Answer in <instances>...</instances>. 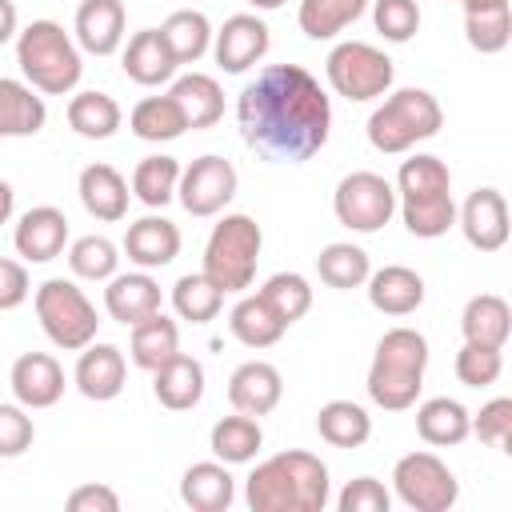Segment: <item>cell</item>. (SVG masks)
<instances>
[{"label": "cell", "instance_id": "6da1fadb", "mask_svg": "<svg viewBox=\"0 0 512 512\" xmlns=\"http://www.w3.org/2000/svg\"><path fill=\"white\" fill-rule=\"evenodd\" d=\"M244 144L268 164L312 160L332 132V104L320 80L300 64H268L236 96Z\"/></svg>", "mask_w": 512, "mask_h": 512}, {"label": "cell", "instance_id": "7a4b0ae2", "mask_svg": "<svg viewBox=\"0 0 512 512\" xmlns=\"http://www.w3.org/2000/svg\"><path fill=\"white\" fill-rule=\"evenodd\" d=\"M244 500L252 512H324L332 500L328 464L304 448L276 452L248 472Z\"/></svg>", "mask_w": 512, "mask_h": 512}, {"label": "cell", "instance_id": "3957f363", "mask_svg": "<svg viewBox=\"0 0 512 512\" xmlns=\"http://www.w3.org/2000/svg\"><path fill=\"white\" fill-rule=\"evenodd\" d=\"M428 368V340L416 328H388L376 340V356L368 368V396L384 412H404L416 404Z\"/></svg>", "mask_w": 512, "mask_h": 512}, {"label": "cell", "instance_id": "277c9868", "mask_svg": "<svg viewBox=\"0 0 512 512\" xmlns=\"http://www.w3.org/2000/svg\"><path fill=\"white\" fill-rule=\"evenodd\" d=\"M16 64L24 80L44 96H68L84 76L80 44L56 20H32L16 32Z\"/></svg>", "mask_w": 512, "mask_h": 512}, {"label": "cell", "instance_id": "5b68a950", "mask_svg": "<svg viewBox=\"0 0 512 512\" xmlns=\"http://www.w3.org/2000/svg\"><path fill=\"white\" fill-rule=\"evenodd\" d=\"M444 124V108L428 88H396L368 116V144L384 156H400L420 140H432Z\"/></svg>", "mask_w": 512, "mask_h": 512}, {"label": "cell", "instance_id": "8992f818", "mask_svg": "<svg viewBox=\"0 0 512 512\" xmlns=\"http://www.w3.org/2000/svg\"><path fill=\"white\" fill-rule=\"evenodd\" d=\"M264 248V232L248 212H228L208 244H204V276L220 288V292H244L256 280V260Z\"/></svg>", "mask_w": 512, "mask_h": 512}, {"label": "cell", "instance_id": "52a82bcc", "mask_svg": "<svg viewBox=\"0 0 512 512\" xmlns=\"http://www.w3.org/2000/svg\"><path fill=\"white\" fill-rule=\"evenodd\" d=\"M36 304V320L44 328V336L64 348V352H80L84 344L96 340V304L84 296V288H76V280L52 276L36 288L32 296Z\"/></svg>", "mask_w": 512, "mask_h": 512}, {"label": "cell", "instance_id": "ba28073f", "mask_svg": "<svg viewBox=\"0 0 512 512\" xmlns=\"http://www.w3.org/2000/svg\"><path fill=\"white\" fill-rule=\"evenodd\" d=\"M324 76H328L336 96H344L352 104H364V100H376V96H384L392 88L396 68H392V60L376 44H368V40H340L328 52V60H324Z\"/></svg>", "mask_w": 512, "mask_h": 512}, {"label": "cell", "instance_id": "9c48e42d", "mask_svg": "<svg viewBox=\"0 0 512 512\" xmlns=\"http://www.w3.org/2000/svg\"><path fill=\"white\" fill-rule=\"evenodd\" d=\"M392 488L412 512H448L460 500V484L436 452L400 456L392 468Z\"/></svg>", "mask_w": 512, "mask_h": 512}, {"label": "cell", "instance_id": "30bf717a", "mask_svg": "<svg viewBox=\"0 0 512 512\" xmlns=\"http://www.w3.org/2000/svg\"><path fill=\"white\" fill-rule=\"evenodd\" d=\"M396 188L380 172H348L332 192V212L352 232H380L396 216Z\"/></svg>", "mask_w": 512, "mask_h": 512}, {"label": "cell", "instance_id": "8fae6325", "mask_svg": "<svg viewBox=\"0 0 512 512\" xmlns=\"http://www.w3.org/2000/svg\"><path fill=\"white\" fill-rule=\"evenodd\" d=\"M176 196L188 216H216L236 196V168L224 156H196L188 168H180Z\"/></svg>", "mask_w": 512, "mask_h": 512}, {"label": "cell", "instance_id": "7c38bea8", "mask_svg": "<svg viewBox=\"0 0 512 512\" xmlns=\"http://www.w3.org/2000/svg\"><path fill=\"white\" fill-rule=\"evenodd\" d=\"M268 44H272L268 24L260 16H252V12H236V16H228L220 24V32H212V56L232 76H240L252 64H260L268 56Z\"/></svg>", "mask_w": 512, "mask_h": 512}, {"label": "cell", "instance_id": "4fadbf2b", "mask_svg": "<svg viewBox=\"0 0 512 512\" xmlns=\"http://www.w3.org/2000/svg\"><path fill=\"white\" fill-rule=\"evenodd\" d=\"M456 224L476 252H500L508 244V204L500 188H476L456 208Z\"/></svg>", "mask_w": 512, "mask_h": 512}, {"label": "cell", "instance_id": "5bb4252c", "mask_svg": "<svg viewBox=\"0 0 512 512\" xmlns=\"http://www.w3.org/2000/svg\"><path fill=\"white\" fill-rule=\"evenodd\" d=\"M12 244L28 264H48L68 244V216L52 204H36L20 216V224L12 232Z\"/></svg>", "mask_w": 512, "mask_h": 512}, {"label": "cell", "instance_id": "9a60e30c", "mask_svg": "<svg viewBox=\"0 0 512 512\" xmlns=\"http://www.w3.org/2000/svg\"><path fill=\"white\" fill-rule=\"evenodd\" d=\"M80 396L104 404V400H116L124 392V380H128V364H124V352L116 344H84L80 348V360H76V372H72Z\"/></svg>", "mask_w": 512, "mask_h": 512}, {"label": "cell", "instance_id": "2e32d148", "mask_svg": "<svg viewBox=\"0 0 512 512\" xmlns=\"http://www.w3.org/2000/svg\"><path fill=\"white\" fill-rule=\"evenodd\" d=\"M284 396V376L276 364L268 360H244L232 376H228V404L244 416H268Z\"/></svg>", "mask_w": 512, "mask_h": 512}, {"label": "cell", "instance_id": "e0dca14e", "mask_svg": "<svg viewBox=\"0 0 512 512\" xmlns=\"http://www.w3.org/2000/svg\"><path fill=\"white\" fill-rule=\"evenodd\" d=\"M8 384L16 392V404L24 408H52L64 396V368L48 352H24L16 356Z\"/></svg>", "mask_w": 512, "mask_h": 512}, {"label": "cell", "instance_id": "ac0fdd59", "mask_svg": "<svg viewBox=\"0 0 512 512\" xmlns=\"http://www.w3.org/2000/svg\"><path fill=\"white\" fill-rule=\"evenodd\" d=\"M124 4L120 0H80L72 32L80 52L88 56H112L124 44Z\"/></svg>", "mask_w": 512, "mask_h": 512}, {"label": "cell", "instance_id": "d6986e66", "mask_svg": "<svg viewBox=\"0 0 512 512\" xmlns=\"http://www.w3.org/2000/svg\"><path fill=\"white\" fill-rule=\"evenodd\" d=\"M368 304L384 316H412L424 304V280L408 264H384L368 272Z\"/></svg>", "mask_w": 512, "mask_h": 512}, {"label": "cell", "instance_id": "ffe728a7", "mask_svg": "<svg viewBox=\"0 0 512 512\" xmlns=\"http://www.w3.org/2000/svg\"><path fill=\"white\" fill-rule=\"evenodd\" d=\"M176 68H180V60L172 56L160 28H140L128 36V48H124V76L128 80L156 88V84H168L176 76Z\"/></svg>", "mask_w": 512, "mask_h": 512}, {"label": "cell", "instance_id": "44dd1931", "mask_svg": "<svg viewBox=\"0 0 512 512\" xmlns=\"http://www.w3.org/2000/svg\"><path fill=\"white\" fill-rule=\"evenodd\" d=\"M124 252L136 268H164L180 256V228L168 216H140L124 232Z\"/></svg>", "mask_w": 512, "mask_h": 512}, {"label": "cell", "instance_id": "7402d4cb", "mask_svg": "<svg viewBox=\"0 0 512 512\" xmlns=\"http://www.w3.org/2000/svg\"><path fill=\"white\" fill-rule=\"evenodd\" d=\"M104 308H108L112 320L132 328V324L148 320L152 312H160V284L144 268L140 272H116V276H108Z\"/></svg>", "mask_w": 512, "mask_h": 512}, {"label": "cell", "instance_id": "603a6c76", "mask_svg": "<svg viewBox=\"0 0 512 512\" xmlns=\"http://www.w3.org/2000/svg\"><path fill=\"white\" fill-rule=\"evenodd\" d=\"M180 500L192 512H228L236 500V480L224 460H200L180 476Z\"/></svg>", "mask_w": 512, "mask_h": 512}, {"label": "cell", "instance_id": "cb8c5ba5", "mask_svg": "<svg viewBox=\"0 0 512 512\" xmlns=\"http://www.w3.org/2000/svg\"><path fill=\"white\" fill-rule=\"evenodd\" d=\"M76 192H80L84 212L104 224H116L128 216V180L112 164H88L76 180Z\"/></svg>", "mask_w": 512, "mask_h": 512}, {"label": "cell", "instance_id": "d4e9b609", "mask_svg": "<svg viewBox=\"0 0 512 512\" xmlns=\"http://www.w3.org/2000/svg\"><path fill=\"white\" fill-rule=\"evenodd\" d=\"M152 392H156V400H160L168 412H188V408H196V404L204 400V368H200V360L176 352L168 364H160V368L152 372Z\"/></svg>", "mask_w": 512, "mask_h": 512}, {"label": "cell", "instance_id": "484cf974", "mask_svg": "<svg viewBox=\"0 0 512 512\" xmlns=\"http://www.w3.org/2000/svg\"><path fill=\"white\" fill-rule=\"evenodd\" d=\"M416 432L432 448H456L472 436V412L452 396H432L416 408Z\"/></svg>", "mask_w": 512, "mask_h": 512}, {"label": "cell", "instance_id": "4316f807", "mask_svg": "<svg viewBox=\"0 0 512 512\" xmlns=\"http://www.w3.org/2000/svg\"><path fill=\"white\" fill-rule=\"evenodd\" d=\"M44 120H48L44 96H36V88L24 80L0 76V140L36 136L44 128Z\"/></svg>", "mask_w": 512, "mask_h": 512}, {"label": "cell", "instance_id": "83f0119b", "mask_svg": "<svg viewBox=\"0 0 512 512\" xmlns=\"http://www.w3.org/2000/svg\"><path fill=\"white\" fill-rule=\"evenodd\" d=\"M460 332L468 344H484V348H504L512 336V308L504 296L496 292H480L464 304L460 316Z\"/></svg>", "mask_w": 512, "mask_h": 512}, {"label": "cell", "instance_id": "f1b7e54d", "mask_svg": "<svg viewBox=\"0 0 512 512\" xmlns=\"http://www.w3.org/2000/svg\"><path fill=\"white\" fill-rule=\"evenodd\" d=\"M168 96L180 104L188 128H212V124H220V116H224V92H220V84H216L212 76H204V72L176 76L172 88H168Z\"/></svg>", "mask_w": 512, "mask_h": 512}, {"label": "cell", "instance_id": "f546056e", "mask_svg": "<svg viewBox=\"0 0 512 512\" xmlns=\"http://www.w3.org/2000/svg\"><path fill=\"white\" fill-rule=\"evenodd\" d=\"M132 364L144 368V372H156L160 364H168L176 352H180V328L176 320H168L164 312H152L148 320L132 324Z\"/></svg>", "mask_w": 512, "mask_h": 512}, {"label": "cell", "instance_id": "4dcf8cb0", "mask_svg": "<svg viewBox=\"0 0 512 512\" xmlns=\"http://www.w3.org/2000/svg\"><path fill=\"white\" fill-rule=\"evenodd\" d=\"M228 328H232V336H236L244 348H272V344L288 332V324L264 304L260 292L236 300V308L228 312Z\"/></svg>", "mask_w": 512, "mask_h": 512}, {"label": "cell", "instance_id": "1f68e13d", "mask_svg": "<svg viewBox=\"0 0 512 512\" xmlns=\"http://www.w3.org/2000/svg\"><path fill=\"white\" fill-rule=\"evenodd\" d=\"M260 444H264L260 420H256V416H244V412L220 416V420L212 424V432H208V448H212V456L224 460V464H248V460H256Z\"/></svg>", "mask_w": 512, "mask_h": 512}, {"label": "cell", "instance_id": "d6a6232c", "mask_svg": "<svg viewBox=\"0 0 512 512\" xmlns=\"http://www.w3.org/2000/svg\"><path fill=\"white\" fill-rule=\"evenodd\" d=\"M316 432L332 448H360L372 436V416L356 400H328L316 412Z\"/></svg>", "mask_w": 512, "mask_h": 512}, {"label": "cell", "instance_id": "836d02e7", "mask_svg": "<svg viewBox=\"0 0 512 512\" xmlns=\"http://www.w3.org/2000/svg\"><path fill=\"white\" fill-rule=\"evenodd\" d=\"M128 128H132V136H140V140H148V144L180 140V136L188 132L184 112H180V104H176L168 92H164V96H144V100L128 112Z\"/></svg>", "mask_w": 512, "mask_h": 512}, {"label": "cell", "instance_id": "e575fe53", "mask_svg": "<svg viewBox=\"0 0 512 512\" xmlns=\"http://www.w3.org/2000/svg\"><path fill=\"white\" fill-rule=\"evenodd\" d=\"M120 120H124V112H120V104L108 92H96L92 88V92H76L68 100V124L84 140H108V136H116Z\"/></svg>", "mask_w": 512, "mask_h": 512}, {"label": "cell", "instance_id": "d590c367", "mask_svg": "<svg viewBox=\"0 0 512 512\" xmlns=\"http://www.w3.org/2000/svg\"><path fill=\"white\" fill-rule=\"evenodd\" d=\"M364 8H368V0H300L296 20L308 40H332L348 24H356L364 16Z\"/></svg>", "mask_w": 512, "mask_h": 512}, {"label": "cell", "instance_id": "8d00e7d4", "mask_svg": "<svg viewBox=\"0 0 512 512\" xmlns=\"http://www.w3.org/2000/svg\"><path fill=\"white\" fill-rule=\"evenodd\" d=\"M316 272H320V280H324L328 288L348 292V288H360V284L368 280L372 264H368V252H364L360 244L336 240V244H324V248H320V256H316Z\"/></svg>", "mask_w": 512, "mask_h": 512}, {"label": "cell", "instance_id": "74e56055", "mask_svg": "<svg viewBox=\"0 0 512 512\" xmlns=\"http://www.w3.org/2000/svg\"><path fill=\"white\" fill-rule=\"evenodd\" d=\"M164 40H168V48H172V56L180 60V64H196L208 48H212V24H208V16L204 12H196V8H176L168 20H164Z\"/></svg>", "mask_w": 512, "mask_h": 512}, {"label": "cell", "instance_id": "f35d334b", "mask_svg": "<svg viewBox=\"0 0 512 512\" xmlns=\"http://www.w3.org/2000/svg\"><path fill=\"white\" fill-rule=\"evenodd\" d=\"M400 220L412 236L420 240H436L444 236L452 224H456V200L452 192H436V196H412V200H400Z\"/></svg>", "mask_w": 512, "mask_h": 512}, {"label": "cell", "instance_id": "ab89813d", "mask_svg": "<svg viewBox=\"0 0 512 512\" xmlns=\"http://www.w3.org/2000/svg\"><path fill=\"white\" fill-rule=\"evenodd\" d=\"M176 184H180V160L176 156H144L132 172V196L148 208H164L172 196H176Z\"/></svg>", "mask_w": 512, "mask_h": 512}, {"label": "cell", "instance_id": "60d3db41", "mask_svg": "<svg viewBox=\"0 0 512 512\" xmlns=\"http://www.w3.org/2000/svg\"><path fill=\"white\" fill-rule=\"evenodd\" d=\"M452 188V172L440 156L432 152H416L400 164L396 172V196L400 200H412V196H436V192H448Z\"/></svg>", "mask_w": 512, "mask_h": 512}, {"label": "cell", "instance_id": "b9f144b4", "mask_svg": "<svg viewBox=\"0 0 512 512\" xmlns=\"http://www.w3.org/2000/svg\"><path fill=\"white\" fill-rule=\"evenodd\" d=\"M220 304H224V292L204 272H188V276H180L172 284V308H176L180 320L208 324V320H216Z\"/></svg>", "mask_w": 512, "mask_h": 512}, {"label": "cell", "instance_id": "7bdbcfd3", "mask_svg": "<svg viewBox=\"0 0 512 512\" xmlns=\"http://www.w3.org/2000/svg\"><path fill=\"white\" fill-rule=\"evenodd\" d=\"M464 36L476 52L492 56L500 48H508L512 40V16H508V4H492V8H468L464 12Z\"/></svg>", "mask_w": 512, "mask_h": 512}, {"label": "cell", "instance_id": "ee69618b", "mask_svg": "<svg viewBox=\"0 0 512 512\" xmlns=\"http://www.w3.org/2000/svg\"><path fill=\"white\" fill-rule=\"evenodd\" d=\"M68 268H72V276H80V280H108V276H116V268H120V252H116V244L108 240V236H80V240H72V248H68Z\"/></svg>", "mask_w": 512, "mask_h": 512}, {"label": "cell", "instance_id": "f6af8a7d", "mask_svg": "<svg viewBox=\"0 0 512 512\" xmlns=\"http://www.w3.org/2000/svg\"><path fill=\"white\" fill-rule=\"evenodd\" d=\"M260 296H264V304L284 324H296L312 308V288H308V280L300 272H276V276H268L264 288H260Z\"/></svg>", "mask_w": 512, "mask_h": 512}, {"label": "cell", "instance_id": "bcb514c9", "mask_svg": "<svg viewBox=\"0 0 512 512\" xmlns=\"http://www.w3.org/2000/svg\"><path fill=\"white\" fill-rule=\"evenodd\" d=\"M372 24L388 44H408L420 32V4L416 0H376Z\"/></svg>", "mask_w": 512, "mask_h": 512}, {"label": "cell", "instance_id": "7dc6e473", "mask_svg": "<svg viewBox=\"0 0 512 512\" xmlns=\"http://www.w3.org/2000/svg\"><path fill=\"white\" fill-rule=\"evenodd\" d=\"M504 348H484V344H468L456 352V380L468 384V388H488L500 380L504 372Z\"/></svg>", "mask_w": 512, "mask_h": 512}, {"label": "cell", "instance_id": "c3c4849f", "mask_svg": "<svg viewBox=\"0 0 512 512\" xmlns=\"http://www.w3.org/2000/svg\"><path fill=\"white\" fill-rule=\"evenodd\" d=\"M472 432H476L488 448L508 452V444H512V400H508V396L488 400V404L472 416Z\"/></svg>", "mask_w": 512, "mask_h": 512}, {"label": "cell", "instance_id": "681fc988", "mask_svg": "<svg viewBox=\"0 0 512 512\" xmlns=\"http://www.w3.org/2000/svg\"><path fill=\"white\" fill-rule=\"evenodd\" d=\"M36 440V424L24 404H0V460L24 456Z\"/></svg>", "mask_w": 512, "mask_h": 512}, {"label": "cell", "instance_id": "f907efd6", "mask_svg": "<svg viewBox=\"0 0 512 512\" xmlns=\"http://www.w3.org/2000/svg\"><path fill=\"white\" fill-rule=\"evenodd\" d=\"M336 508L340 512H388L392 508V492L376 476H356L336 496Z\"/></svg>", "mask_w": 512, "mask_h": 512}, {"label": "cell", "instance_id": "816d5d0a", "mask_svg": "<svg viewBox=\"0 0 512 512\" xmlns=\"http://www.w3.org/2000/svg\"><path fill=\"white\" fill-rule=\"evenodd\" d=\"M32 284H28V268L20 260H8L0 256V312H12L28 300Z\"/></svg>", "mask_w": 512, "mask_h": 512}, {"label": "cell", "instance_id": "f5cc1de1", "mask_svg": "<svg viewBox=\"0 0 512 512\" xmlns=\"http://www.w3.org/2000/svg\"><path fill=\"white\" fill-rule=\"evenodd\" d=\"M68 512H120V496L108 484H80L68 492Z\"/></svg>", "mask_w": 512, "mask_h": 512}, {"label": "cell", "instance_id": "db71d44e", "mask_svg": "<svg viewBox=\"0 0 512 512\" xmlns=\"http://www.w3.org/2000/svg\"><path fill=\"white\" fill-rule=\"evenodd\" d=\"M16 32H20V16H16V4H12V0H0V44H8Z\"/></svg>", "mask_w": 512, "mask_h": 512}, {"label": "cell", "instance_id": "11a10c76", "mask_svg": "<svg viewBox=\"0 0 512 512\" xmlns=\"http://www.w3.org/2000/svg\"><path fill=\"white\" fill-rule=\"evenodd\" d=\"M12 208H16V192H12L8 180H0V224L12 220Z\"/></svg>", "mask_w": 512, "mask_h": 512}, {"label": "cell", "instance_id": "9f6ffc18", "mask_svg": "<svg viewBox=\"0 0 512 512\" xmlns=\"http://www.w3.org/2000/svg\"><path fill=\"white\" fill-rule=\"evenodd\" d=\"M252 8H260V12H276V8H284L288 0H248Z\"/></svg>", "mask_w": 512, "mask_h": 512}, {"label": "cell", "instance_id": "6f0895ef", "mask_svg": "<svg viewBox=\"0 0 512 512\" xmlns=\"http://www.w3.org/2000/svg\"><path fill=\"white\" fill-rule=\"evenodd\" d=\"M464 4V12L468 8H492V4H508V0H460Z\"/></svg>", "mask_w": 512, "mask_h": 512}]
</instances>
